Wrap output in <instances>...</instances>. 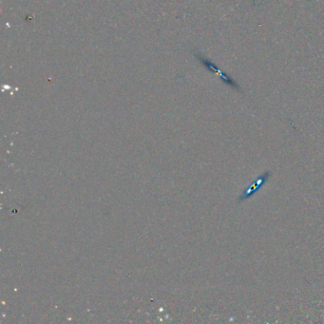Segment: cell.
I'll return each instance as SVG.
<instances>
[{"label":"cell","mask_w":324,"mask_h":324,"mask_svg":"<svg viewBox=\"0 0 324 324\" xmlns=\"http://www.w3.org/2000/svg\"><path fill=\"white\" fill-rule=\"evenodd\" d=\"M271 176H272V173H271V171H265L262 174H260L259 177L256 179L249 187L244 188L242 194L238 197L237 203L240 204V203L244 202L245 200L251 198L252 196H254V194H256L259 189L267 183L268 180Z\"/></svg>","instance_id":"6da1fadb"}]
</instances>
